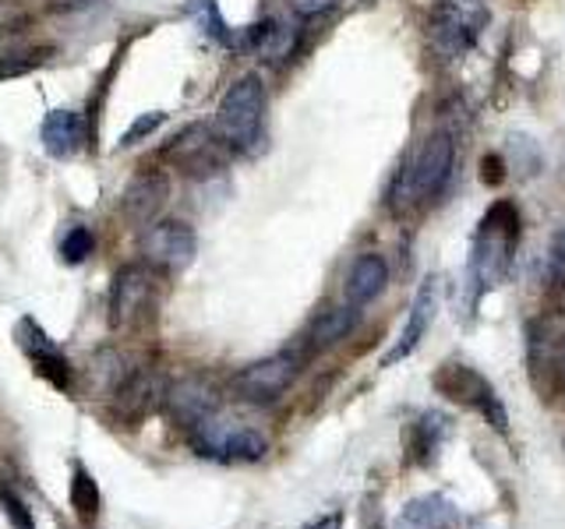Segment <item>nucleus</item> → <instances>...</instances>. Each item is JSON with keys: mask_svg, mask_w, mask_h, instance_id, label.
<instances>
[{"mask_svg": "<svg viewBox=\"0 0 565 529\" xmlns=\"http://www.w3.org/2000/svg\"><path fill=\"white\" fill-rule=\"evenodd\" d=\"M520 208L512 202H494L484 219L477 223V234L470 244V282H473V300L484 293L499 290L512 272L520 247Z\"/></svg>", "mask_w": 565, "mask_h": 529, "instance_id": "obj_1", "label": "nucleus"}, {"mask_svg": "<svg viewBox=\"0 0 565 529\" xmlns=\"http://www.w3.org/2000/svg\"><path fill=\"white\" fill-rule=\"evenodd\" d=\"M452 166H456V141L449 131H431L420 141V149L406 159L403 170L396 173L393 191H388V205L399 216L406 212H417L424 205H431L446 184L452 181Z\"/></svg>", "mask_w": 565, "mask_h": 529, "instance_id": "obj_2", "label": "nucleus"}, {"mask_svg": "<svg viewBox=\"0 0 565 529\" xmlns=\"http://www.w3.org/2000/svg\"><path fill=\"white\" fill-rule=\"evenodd\" d=\"M262 128H265V85L258 75H241L223 93L212 131H216V138L226 149L252 152L262 141Z\"/></svg>", "mask_w": 565, "mask_h": 529, "instance_id": "obj_3", "label": "nucleus"}, {"mask_svg": "<svg viewBox=\"0 0 565 529\" xmlns=\"http://www.w3.org/2000/svg\"><path fill=\"white\" fill-rule=\"evenodd\" d=\"M188 438L194 452L202 458H216V463H258L269 452V438L262 431L241 420H223L220 413L188 431Z\"/></svg>", "mask_w": 565, "mask_h": 529, "instance_id": "obj_4", "label": "nucleus"}, {"mask_svg": "<svg viewBox=\"0 0 565 529\" xmlns=\"http://www.w3.org/2000/svg\"><path fill=\"white\" fill-rule=\"evenodd\" d=\"M488 25V8L484 0H438L431 14V43L438 57L446 61H463L477 46Z\"/></svg>", "mask_w": 565, "mask_h": 529, "instance_id": "obj_5", "label": "nucleus"}, {"mask_svg": "<svg viewBox=\"0 0 565 529\" xmlns=\"http://www.w3.org/2000/svg\"><path fill=\"white\" fill-rule=\"evenodd\" d=\"M435 388L446 399H452V402H459V406H467V410H473V413H481L494 431H509V413H505V406H502V399H499V392L491 388V381L481 375L477 367H470V364H459V360H452V364H441L438 370H435Z\"/></svg>", "mask_w": 565, "mask_h": 529, "instance_id": "obj_6", "label": "nucleus"}, {"mask_svg": "<svg viewBox=\"0 0 565 529\" xmlns=\"http://www.w3.org/2000/svg\"><path fill=\"white\" fill-rule=\"evenodd\" d=\"M156 307V276L146 264H124L110 282L106 311H110L114 328H135L141 317H149Z\"/></svg>", "mask_w": 565, "mask_h": 529, "instance_id": "obj_7", "label": "nucleus"}, {"mask_svg": "<svg viewBox=\"0 0 565 529\" xmlns=\"http://www.w3.org/2000/svg\"><path fill=\"white\" fill-rule=\"evenodd\" d=\"M199 251V237L184 219H163L149 223L141 237V258L156 272H184Z\"/></svg>", "mask_w": 565, "mask_h": 529, "instance_id": "obj_8", "label": "nucleus"}, {"mask_svg": "<svg viewBox=\"0 0 565 529\" xmlns=\"http://www.w3.org/2000/svg\"><path fill=\"white\" fill-rule=\"evenodd\" d=\"M14 343L18 349L25 353V357L32 360V370L40 378H46L53 388H61V392H71L75 388V370H71L64 349L57 346L46 335V328L35 322V317H22V322L14 325Z\"/></svg>", "mask_w": 565, "mask_h": 529, "instance_id": "obj_9", "label": "nucleus"}, {"mask_svg": "<svg viewBox=\"0 0 565 529\" xmlns=\"http://www.w3.org/2000/svg\"><path fill=\"white\" fill-rule=\"evenodd\" d=\"M300 375V357L297 353H273L252 367H244L234 378V392L244 402H276Z\"/></svg>", "mask_w": 565, "mask_h": 529, "instance_id": "obj_10", "label": "nucleus"}, {"mask_svg": "<svg viewBox=\"0 0 565 529\" xmlns=\"http://www.w3.org/2000/svg\"><path fill=\"white\" fill-rule=\"evenodd\" d=\"M223 149L226 145L212 128H205V123H188V128L163 149V159H170L177 170H184L191 176H209L223 170Z\"/></svg>", "mask_w": 565, "mask_h": 529, "instance_id": "obj_11", "label": "nucleus"}, {"mask_svg": "<svg viewBox=\"0 0 565 529\" xmlns=\"http://www.w3.org/2000/svg\"><path fill=\"white\" fill-rule=\"evenodd\" d=\"M163 396H167V385L159 381L156 370H146V367L131 370V375L114 388V417L124 428H138L141 420L163 406Z\"/></svg>", "mask_w": 565, "mask_h": 529, "instance_id": "obj_12", "label": "nucleus"}, {"mask_svg": "<svg viewBox=\"0 0 565 529\" xmlns=\"http://www.w3.org/2000/svg\"><path fill=\"white\" fill-rule=\"evenodd\" d=\"M163 406H167V413L177 428L194 431L199 423H205L220 413V392L202 378H184V381L167 388Z\"/></svg>", "mask_w": 565, "mask_h": 529, "instance_id": "obj_13", "label": "nucleus"}, {"mask_svg": "<svg viewBox=\"0 0 565 529\" xmlns=\"http://www.w3.org/2000/svg\"><path fill=\"white\" fill-rule=\"evenodd\" d=\"M435 311H438V279H424L417 296H414V304H411V314H406V322H403V328L396 335L393 349L382 357V367H396L399 360L411 357V353L420 346L424 335H428V328L435 322Z\"/></svg>", "mask_w": 565, "mask_h": 529, "instance_id": "obj_14", "label": "nucleus"}, {"mask_svg": "<svg viewBox=\"0 0 565 529\" xmlns=\"http://www.w3.org/2000/svg\"><path fill=\"white\" fill-rule=\"evenodd\" d=\"M167 194H170V181H167L163 173H159V170H141V173L131 176L128 187H124L120 208H124V216H128L135 226H149L159 216V208H163Z\"/></svg>", "mask_w": 565, "mask_h": 529, "instance_id": "obj_15", "label": "nucleus"}, {"mask_svg": "<svg viewBox=\"0 0 565 529\" xmlns=\"http://www.w3.org/2000/svg\"><path fill=\"white\" fill-rule=\"evenodd\" d=\"M388 287V264L382 255H361L358 261L350 264L347 282H343V296H347V307L361 311L367 307L371 300L382 296V290Z\"/></svg>", "mask_w": 565, "mask_h": 529, "instance_id": "obj_16", "label": "nucleus"}, {"mask_svg": "<svg viewBox=\"0 0 565 529\" xmlns=\"http://www.w3.org/2000/svg\"><path fill=\"white\" fill-rule=\"evenodd\" d=\"M452 434V420L438 410L420 413L411 431H406V463L411 466H428L431 458L441 452V441Z\"/></svg>", "mask_w": 565, "mask_h": 529, "instance_id": "obj_17", "label": "nucleus"}, {"mask_svg": "<svg viewBox=\"0 0 565 529\" xmlns=\"http://www.w3.org/2000/svg\"><path fill=\"white\" fill-rule=\"evenodd\" d=\"M456 522H459V511L449 498H441V494H424V498H414L411 505H403L393 529H456Z\"/></svg>", "mask_w": 565, "mask_h": 529, "instance_id": "obj_18", "label": "nucleus"}, {"mask_svg": "<svg viewBox=\"0 0 565 529\" xmlns=\"http://www.w3.org/2000/svg\"><path fill=\"white\" fill-rule=\"evenodd\" d=\"M40 138H43L46 155H53V159H71V155H75V152L82 149L85 120H82L75 110H53V114H46V120H43Z\"/></svg>", "mask_w": 565, "mask_h": 529, "instance_id": "obj_19", "label": "nucleus"}, {"mask_svg": "<svg viewBox=\"0 0 565 529\" xmlns=\"http://www.w3.org/2000/svg\"><path fill=\"white\" fill-rule=\"evenodd\" d=\"M241 43L262 61H282V57H290V50H294V32L282 22H276V18H265V22L244 32Z\"/></svg>", "mask_w": 565, "mask_h": 529, "instance_id": "obj_20", "label": "nucleus"}, {"mask_svg": "<svg viewBox=\"0 0 565 529\" xmlns=\"http://www.w3.org/2000/svg\"><path fill=\"white\" fill-rule=\"evenodd\" d=\"M558 349L552 332H547L544 322H534L526 328V364H530V378H534L537 388H544V375L555 381L558 375Z\"/></svg>", "mask_w": 565, "mask_h": 529, "instance_id": "obj_21", "label": "nucleus"}, {"mask_svg": "<svg viewBox=\"0 0 565 529\" xmlns=\"http://www.w3.org/2000/svg\"><path fill=\"white\" fill-rule=\"evenodd\" d=\"M67 498H71V508H75L85 522H93L99 516V484H96V476L88 473L82 463H75V469H71Z\"/></svg>", "mask_w": 565, "mask_h": 529, "instance_id": "obj_22", "label": "nucleus"}, {"mask_svg": "<svg viewBox=\"0 0 565 529\" xmlns=\"http://www.w3.org/2000/svg\"><path fill=\"white\" fill-rule=\"evenodd\" d=\"M353 317H358V311H353V307H332V311H326V314H318V317H315V325H311V332H308L311 346H315V349H326V346H332V343H340L343 335L350 332Z\"/></svg>", "mask_w": 565, "mask_h": 529, "instance_id": "obj_23", "label": "nucleus"}, {"mask_svg": "<svg viewBox=\"0 0 565 529\" xmlns=\"http://www.w3.org/2000/svg\"><path fill=\"white\" fill-rule=\"evenodd\" d=\"M505 163L523 173V176H537L544 170V152L534 138H526V134H509L505 141Z\"/></svg>", "mask_w": 565, "mask_h": 529, "instance_id": "obj_24", "label": "nucleus"}, {"mask_svg": "<svg viewBox=\"0 0 565 529\" xmlns=\"http://www.w3.org/2000/svg\"><path fill=\"white\" fill-rule=\"evenodd\" d=\"M96 251V234L88 226H71L61 240V261L64 264H82Z\"/></svg>", "mask_w": 565, "mask_h": 529, "instance_id": "obj_25", "label": "nucleus"}, {"mask_svg": "<svg viewBox=\"0 0 565 529\" xmlns=\"http://www.w3.org/2000/svg\"><path fill=\"white\" fill-rule=\"evenodd\" d=\"M46 53L50 50H11V53H0V82L29 75V71H35L46 61Z\"/></svg>", "mask_w": 565, "mask_h": 529, "instance_id": "obj_26", "label": "nucleus"}, {"mask_svg": "<svg viewBox=\"0 0 565 529\" xmlns=\"http://www.w3.org/2000/svg\"><path fill=\"white\" fill-rule=\"evenodd\" d=\"M0 511L8 516V522L14 529H35V516H32V508L18 498V490L8 487V484H0Z\"/></svg>", "mask_w": 565, "mask_h": 529, "instance_id": "obj_27", "label": "nucleus"}, {"mask_svg": "<svg viewBox=\"0 0 565 529\" xmlns=\"http://www.w3.org/2000/svg\"><path fill=\"white\" fill-rule=\"evenodd\" d=\"M163 120H167V114L163 110H152V114H141L128 131L120 134V149H131V145H138V141H146L149 134H156L159 128H163Z\"/></svg>", "mask_w": 565, "mask_h": 529, "instance_id": "obj_28", "label": "nucleus"}, {"mask_svg": "<svg viewBox=\"0 0 565 529\" xmlns=\"http://www.w3.org/2000/svg\"><path fill=\"white\" fill-rule=\"evenodd\" d=\"M547 272H552V282L565 287V229L552 237V255H547Z\"/></svg>", "mask_w": 565, "mask_h": 529, "instance_id": "obj_29", "label": "nucleus"}, {"mask_svg": "<svg viewBox=\"0 0 565 529\" xmlns=\"http://www.w3.org/2000/svg\"><path fill=\"white\" fill-rule=\"evenodd\" d=\"M335 4H340V0H290V8H294L297 18H318V14L332 11Z\"/></svg>", "mask_w": 565, "mask_h": 529, "instance_id": "obj_30", "label": "nucleus"}, {"mask_svg": "<svg viewBox=\"0 0 565 529\" xmlns=\"http://www.w3.org/2000/svg\"><path fill=\"white\" fill-rule=\"evenodd\" d=\"M96 0H50V11L57 14H75V11H88Z\"/></svg>", "mask_w": 565, "mask_h": 529, "instance_id": "obj_31", "label": "nucleus"}, {"mask_svg": "<svg viewBox=\"0 0 565 529\" xmlns=\"http://www.w3.org/2000/svg\"><path fill=\"white\" fill-rule=\"evenodd\" d=\"M14 22H22V14L11 4V0H0V32H11Z\"/></svg>", "mask_w": 565, "mask_h": 529, "instance_id": "obj_32", "label": "nucleus"}, {"mask_svg": "<svg viewBox=\"0 0 565 529\" xmlns=\"http://www.w3.org/2000/svg\"><path fill=\"white\" fill-rule=\"evenodd\" d=\"M308 529H343V519H340V516H326V519L311 522Z\"/></svg>", "mask_w": 565, "mask_h": 529, "instance_id": "obj_33", "label": "nucleus"}, {"mask_svg": "<svg viewBox=\"0 0 565 529\" xmlns=\"http://www.w3.org/2000/svg\"><path fill=\"white\" fill-rule=\"evenodd\" d=\"M558 378H562V388H565V343L558 349Z\"/></svg>", "mask_w": 565, "mask_h": 529, "instance_id": "obj_34", "label": "nucleus"}]
</instances>
